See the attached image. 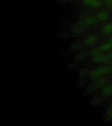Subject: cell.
<instances>
[{"label":"cell","instance_id":"6da1fadb","mask_svg":"<svg viewBox=\"0 0 112 126\" xmlns=\"http://www.w3.org/2000/svg\"><path fill=\"white\" fill-rule=\"evenodd\" d=\"M102 35L106 37L112 36V23H109L103 27L102 30Z\"/></svg>","mask_w":112,"mask_h":126},{"label":"cell","instance_id":"7a4b0ae2","mask_svg":"<svg viewBox=\"0 0 112 126\" xmlns=\"http://www.w3.org/2000/svg\"><path fill=\"white\" fill-rule=\"evenodd\" d=\"M102 94L105 97L109 98L112 96V85H109L105 88Z\"/></svg>","mask_w":112,"mask_h":126},{"label":"cell","instance_id":"3957f363","mask_svg":"<svg viewBox=\"0 0 112 126\" xmlns=\"http://www.w3.org/2000/svg\"><path fill=\"white\" fill-rule=\"evenodd\" d=\"M101 50L103 51H110L112 50V43L108 40L106 43H104L101 47Z\"/></svg>","mask_w":112,"mask_h":126},{"label":"cell","instance_id":"277c9868","mask_svg":"<svg viewBox=\"0 0 112 126\" xmlns=\"http://www.w3.org/2000/svg\"><path fill=\"white\" fill-rule=\"evenodd\" d=\"M102 60L103 63H110L112 62V50L109 52L106 55H103Z\"/></svg>","mask_w":112,"mask_h":126},{"label":"cell","instance_id":"5b68a950","mask_svg":"<svg viewBox=\"0 0 112 126\" xmlns=\"http://www.w3.org/2000/svg\"><path fill=\"white\" fill-rule=\"evenodd\" d=\"M105 3L109 10L112 12V0H104Z\"/></svg>","mask_w":112,"mask_h":126},{"label":"cell","instance_id":"8992f818","mask_svg":"<svg viewBox=\"0 0 112 126\" xmlns=\"http://www.w3.org/2000/svg\"><path fill=\"white\" fill-rule=\"evenodd\" d=\"M108 116L110 119H112V107L109 110L108 112Z\"/></svg>","mask_w":112,"mask_h":126},{"label":"cell","instance_id":"52a82bcc","mask_svg":"<svg viewBox=\"0 0 112 126\" xmlns=\"http://www.w3.org/2000/svg\"><path fill=\"white\" fill-rule=\"evenodd\" d=\"M109 40L112 43V36H111V37L109 39Z\"/></svg>","mask_w":112,"mask_h":126},{"label":"cell","instance_id":"ba28073f","mask_svg":"<svg viewBox=\"0 0 112 126\" xmlns=\"http://www.w3.org/2000/svg\"><path fill=\"white\" fill-rule=\"evenodd\" d=\"M110 73H112V66L110 67Z\"/></svg>","mask_w":112,"mask_h":126}]
</instances>
